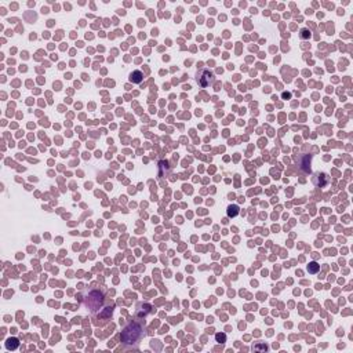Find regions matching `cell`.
I'll use <instances>...</instances> for the list:
<instances>
[{
    "instance_id": "5b68a950",
    "label": "cell",
    "mask_w": 353,
    "mask_h": 353,
    "mask_svg": "<svg viewBox=\"0 0 353 353\" xmlns=\"http://www.w3.org/2000/svg\"><path fill=\"white\" fill-rule=\"evenodd\" d=\"M215 338H217V341H218V342L224 343V342L226 341V335H225V334H217V335H215Z\"/></svg>"
},
{
    "instance_id": "277c9868",
    "label": "cell",
    "mask_w": 353,
    "mask_h": 353,
    "mask_svg": "<svg viewBox=\"0 0 353 353\" xmlns=\"http://www.w3.org/2000/svg\"><path fill=\"white\" fill-rule=\"evenodd\" d=\"M319 271V265L316 264V262H310L309 264V272L310 273H316V272Z\"/></svg>"
},
{
    "instance_id": "7a4b0ae2",
    "label": "cell",
    "mask_w": 353,
    "mask_h": 353,
    "mask_svg": "<svg viewBox=\"0 0 353 353\" xmlns=\"http://www.w3.org/2000/svg\"><path fill=\"white\" fill-rule=\"evenodd\" d=\"M142 77H144V75H142V72H139V70H135V72H132L131 73V80L134 83H141L142 82Z\"/></svg>"
},
{
    "instance_id": "6da1fadb",
    "label": "cell",
    "mask_w": 353,
    "mask_h": 353,
    "mask_svg": "<svg viewBox=\"0 0 353 353\" xmlns=\"http://www.w3.org/2000/svg\"><path fill=\"white\" fill-rule=\"evenodd\" d=\"M18 345H19V342H18V339H17V338H10V339L7 341V343H6L7 349H11V350L17 349V348H18Z\"/></svg>"
},
{
    "instance_id": "3957f363",
    "label": "cell",
    "mask_w": 353,
    "mask_h": 353,
    "mask_svg": "<svg viewBox=\"0 0 353 353\" xmlns=\"http://www.w3.org/2000/svg\"><path fill=\"white\" fill-rule=\"evenodd\" d=\"M239 214V207L237 206H230L228 208V215L229 217H234V215Z\"/></svg>"
}]
</instances>
